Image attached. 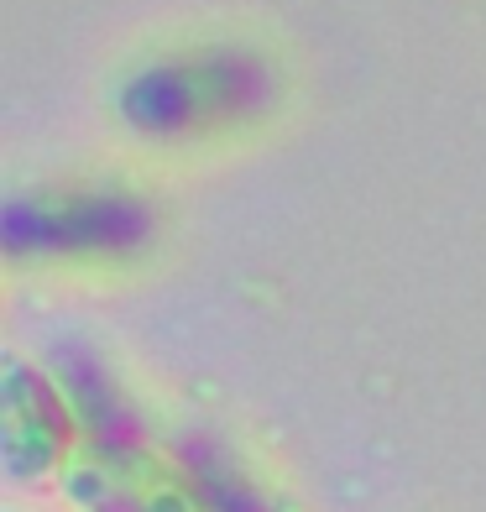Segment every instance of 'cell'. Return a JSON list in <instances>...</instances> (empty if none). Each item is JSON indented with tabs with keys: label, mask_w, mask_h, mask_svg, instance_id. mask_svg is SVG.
Listing matches in <instances>:
<instances>
[{
	"label": "cell",
	"mask_w": 486,
	"mask_h": 512,
	"mask_svg": "<svg viewBox=\"0 0 486 512\" xmlns=\"http://www.w3.org/2000/svg\"><path fill=\"white\" fill-rule=\"evenodd\" d=\"M277 100V74L246 48H194L136 68L121 89V115L131 131L157 142L220 131Z\"/></svg>",
	"instance_id": "obj_1"
},
{
	"label": "cell",
	"mask_w": 486,
	"mask_h": 512,
	"mask_svg": "<svg viewBox=\"0 0 486 512\" xmlns=\"http://www.w3.org/2000/svg\"><path fill=\"white\" fill-rule=\"evenodd\" d=\"M58 492L79 512H215L189 465L142 434L84 439Z\"/></svg>",
	"instance_id": "obj_2"
},
{
	"label": "cell",
	"mask_w": 486,
	"mask_h": 512,
	"mask_svg": "<svg viewBox=\"0 0 486 512\" xmlns=\"http://www.w3.org/2000/svg\"><path fill=\"white\" fill-rule=\"evenodd\" d=\"M84 413L53 371L27 356H6L0 371V465L11 486H63L84 450Z\"/></svg>",
	"instance_id": "obj_3"
},
{
	"label": "cell",
	"mask_w": 486,
	"mask_h": 512,
	"mask_svg": "<svg viewBox=\"0 0 486 512\" xmlns=\"http://www.w3.org/2000/svg\"><path fill=\"white\" fill-rule=\"evenodd\" d=\"M152 236V209L115 189H58L11 199L6 241L11 251H126Z\"/></svg>",
	"instance_id": "obj_4"
}]
</instances>
